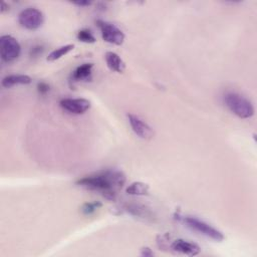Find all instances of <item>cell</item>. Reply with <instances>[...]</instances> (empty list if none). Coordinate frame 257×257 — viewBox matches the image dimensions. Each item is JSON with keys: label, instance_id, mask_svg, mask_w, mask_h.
<instances>
[{"label": "cell", "instance_id": "cell-1", "mask_svg": "<svg viewBox=\"0 0 257 257\" xmlns=\"http://www.w3.org/2000/svg\"><path fill=\"white\" fill-rule=\"evenodd\" d=\"M125 183V176L116 170H106L79 179L76 184L84 189L101 193L108 200L115 198L116 191L122 188Z\"/></svg>", "mask_w": 257, "mask_h": 257}, {"label": "cell", "instance_id": "cell-2", "mask_svg": "<svg viewBox=\"0 0 257 257\" xmlns=\"http://www.w3.org/2000/svg\"><path fill=\"white\" fill-rule=\"evenodd\" d=\"M224 102L231 112L240 118H250L254 115V106L252 102L237 92H227L224 95Z\"/></svg>", "mask_w": 257, "mask_h": 257}, {"label": "cell", "instance_id": "cell-3", "mask_svg": "<svg viewBox=\"0 0 257 257\" xmlns=\"http://www.w3.org/2000/svg\"><path fill=\"white\" fill-rule=\"evenodd\" d=\"M184 223L191 228L192 230L214 240L217 242H221L224 239V235L221 231L217 230L216 228L212 227L211 225H209L208 223L196 218V217H192V216H186L183 219Z\"/></svg>", "mask_w": 257, "mask_h": 257}, {"label": "cell", "instance_id": "cell-4", "mask_svg": "<svg viewBox=\"0 0 257 257\" xmlns=\"http://www.w3.org/2000/svg\"><path fill=\"white\" fill-rule=\"evenodd\" d=\"M19 24L27 30H37L44 23V14L37 8L28 7L23 9L18 15Z\"/></svg>", "mask_w": 257, "mask_h": 257}, {"label": "cell", "instance_id": "cell-5", "mask_svg": "<svg viewBox=\"0 0 257 257\" xmlns=\"http://www.w3.org/2000/svg\"><path fill=\"white\" fill-rule=\"evenodd\" d=\"M21 53L19 42L11 35H2L0 37V56L5 62L16 60Z\"/></svg>", "mask_w": 257, "mask_h": 257}, {"label": "cell", "instance_id": "cell-6", "mask_svg": "<svg viewBox=\"0 0 257 257\" xmlns=\"http://www.w3.org/2000/svg\"><path fill=\"white\" fill-rule=\"evenodd\" d=\"M96 24L99 28L101 37L105 42L114 45H121L123 43L124 34L117 26L104 20H97Z\"/></svg>", "mask_w": 257, "mask_h": 257}, {"label": "cell", "instance_id": "cell-7", "mask_svg": "<svg viewBox=\"0 0 257 257\" xmlns=\"http://www.w3.org/2000/svg\"><path fill=\"white\" fill-rule=\"evenodd\" d=\"M59 104L64 110L73 114H82L86 112L91 106V103L88 99L81 98V97L63 98L59 101Z\"/></svg>", "mask_w": 257, "mask_h": 257}, {"label": "cell", "instance_id": "cell-8", "mask_svg": "<svg viewBox=\"0 0 257 257\" xmlns=\"http://www.w3.org/2000/svg\"><path fill=\"white\" fill-rule=\"evenodd\" d=\"M127 119L133 132L141 139L149 140L153 137L152 127L139 115L130 113L127 114Z\"/></svg>", "mask_w": 257, "mask_h": 257}, {"label": "cell", "instance_id": "cell-9", "mask_svg": "<svg viewBox=\"0 0 257 257\" xmlns=\"http://www.w3.org/2000/svg\"><path fill=\"white\" fill-rule=\"evenodd\" d=\"M171 248L175 252L188 255V256H196L201 251V248L199 247V245L184 239H177L173 241V243L171 244Z\"/></svg>", "mask_w": 257, "mask_h": 257}, {"label": "cell", "instance_id": "cell-10", "mask_svg": "<svg viewBox=\"0 0 257 257\" xmlns=\"http://www.w3.org/2000/svg\"><path fill=\"white\" fill-rule=\"evenodd\" d=\"M104 58H105V62H106L107 67L111 71H114V72H117V73H121V72L124 71L125 64L117 53L112 52V51H107L105 53Z\"/></svg>", "mask_w": 257, "mask_h": 257}, {"label": "cell", "instance_id": "cell-11", "mask_svg": "<svg viewBox=\"0 0 257 257\" xmlns=\"http://www.w3.org/2000/svg\"><path fill=\"white\" fill-rule=\"evenodd\" d=\"M93 64L92 63H83L77 66L71 73V81H83L91 78Z\"/></svg>", "mask_w": 257, "mask_h": 257}, {"label": "cell", "instance_id": "cell-12", "mask_svg": "<svg viewBox=\"0 0 257 257\" xmlns=\"http://www.w3.org/2000/svg\"><path fill=\"white\" fill-rule=\"evenodd\" d=\"M31 81H32L31 77L26 74H11V75L5 76L2 79L1 84L5 88H10L18 84H29L31 83Z\"/></svg>", "mask_w": 257, "mask_h": 257}, {"label": "cell", "instance_id": "cell-13", "mask_svg": "<svg viewBox=\"0 0 257 257\" xmlns=\"http://www.w3.org/2000/svg\"><path fill=\"white\" fill-rule=\"evenodd\" d=\"M149 190L150 187L148 184L143 182H134L126 187L125 192L133 196H145L149 194Z\"/></svg>", "mask_w": 257, "mask_h": 257}, {"label": "cell", "instance_id": "cell-14", "mask_svg": "<svg viewBox=\"0 0 257 257\" xmlns=\"http://www.w3.org/2000/svg\"><path fill=\"white\" fill-rule=\"evenodd\" d=\"M74 48L73 44H66V45H62L54 50H52L48 56H47V60L48 61H55L57 59H60L61 57H63L64 55L68 54L72 49Z\"/></svg>", "mask_w": 257, "mask_h": 257}, {"label": "cell", "instance_id": "cell-15", "mask_svg": "<svg viewBox=\"0 0 257 257\" xmlns=\"http://www.w3.org/2000/svg\"><path fill=\"white\" fill-rule=\"evenodd\" d=\"M76 38L84 43H94L95 42V37L92 34V32L89 29H81L77 32Z\"/></svg>", "mask_w": 257, "mask_h": 257}, {"label": "cell", "instance_id": "cell-16", "mask_svg": "<svg viewBox=\"0 0 257 257\" xmlns=\"http://www.w3.org/2000/svg\"><path fill=\"white\" fill-rule=\"evenodd\" d=\"M99 207H101V204L98 202H90V203H85L82 208L81 211L83 214L85 215H90L92 213H94Z\"/></svg>", "mask_w": 257, "mask_h": 257}, {"label": "cell", "instance_id": "cell-17", "mask_svg": "<svg viewBox=\"0 0 257 257\" xmlns=\"http://www.w3.org/2000/svg\"><path fill=\"white\" fill-rule=\"evenodd\" d=\"M48 89H49V87H48V85L46 83H44V82L38 83V90H39V92L45 93V92L48 91Z\"/></svg>", "mask_w": 257, "mask_h": 257}, {"label": "cell", "instance_id": "cell-18", "mask_svg": "<svg viewBox=\"0 0 257 257\" xmlns=\"http://www.w3.org/2000/svg\"><path fill=\"white\" fill-rule=\"evenodd\" d=\"M142 255L143 256H152V255H154V253L150 250V248H143Z\"/></svg>", "mask_w": 257, "mask_h": 257}, {"label": "cell", "instance_id": "cell-19", "mask_svg": "<svg viewBox=\"0 0 257 257\" xmlns=\"http://www.w3.org/2000/svg\"><path fill=\"white\" fill-rule=\"evenodd\" d=\"M75 4L78 6H84V5H90V2H76Z\"/></svg>", "mask_w": 257, "mask_h": 257}]
</instances>
